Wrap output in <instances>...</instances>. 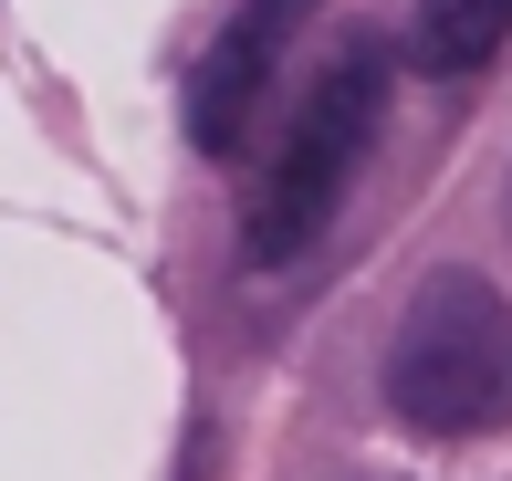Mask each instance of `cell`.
I'll list each match as a JSON object with an SVG mask.
<instances>
[{"label": "cell", "instance_id": "cell-1", "mask_svg": "<svg viewBox=\"0 0 512 481\" xmlns=\"http://www.w3.org/2000/svg\"><path fill=\"white\" fill-rule=\"evenodd\" d=\"M377 126H387V42H377V32H345L335 53L314 63L304 105H293L283 147H272L262 189H251V210H241V251H251L262 272L304 262V251L324 241V220L345 210V189H356Z\"/></svg>", "mask_w": 512, "mask_h": 481}, {"label": "cell", "instance_id": "cell-2", "mask_svg": "<svg viewBox=\"0 0 512 481\" xmlns=\"http://www.w3.org/2000/svg\"><path fill=\"white\" fill-rule=\"evenodd\" d=\"M387 408L418 440L512 429V304L481 272H429L387 335Z\"/></svg>", "mask_w": 512, "mask_h": 481}, {"label": "cell", "instance_id": "cell-3", "mask_svg": "<svg viewBox=\"0 0 512 481\" xmlns=\"http://www.w3.org/2000/svg\"><path fill=\"white\" fill-rule=\"evenodd\" d=\"M304 11H314V0H241L230 32L209 42V63H199V84H189V136H199L209 157H230L251 136L272 74H283V53H293V32H304Z\"/></svg>", "mask_w": 512, "mask_h": 481}, {"label": "cell", "instance_id": "cell-4", "mask_svg": "<svg viewBox=\"0 0 512 481\" xmlns=\"http://www.w3.org/2000/svg\"><path fill=\"white\" fill-rule=\"evenodd\" d=\"M502 42H512V0H418L408 11V63L439 84L502 63Z\"/></svg>", "mask_w": 512, "mask_h": 481}]
</instances>
